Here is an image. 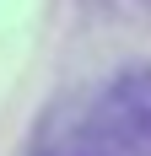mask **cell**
Returning <instances> with one entry per match:
<instances>
[{
	"instance_id": "6da1fadb",
	"label": "cell",
	"mask_w": 151,
	"mask_h": 156,
	"mask_svg": "<svg viewBox=\"0 0 151 156\" xmlns=\"http://www.w3.org/2000/svg\"><path fill=\"white\" fill-rule=\"evenodd\" d=\"M27 156H151V65L60 97Z\"/></svg>"
}]
</instances>
